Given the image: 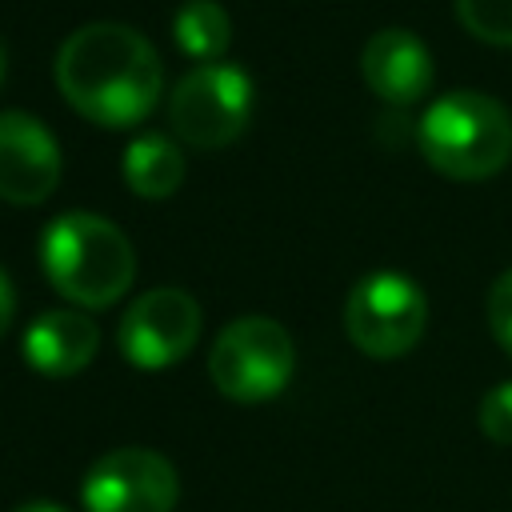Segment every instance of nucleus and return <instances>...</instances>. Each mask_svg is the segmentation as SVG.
I'll return each mask as SVG.
<instances>
[{"label":"nucleus","instance_id":"1","mask_svg":"<svg viewBox=\"0 0 512 512\" xmlns=\"http://www.w3.org/2000/svg\"><path fill=\"white\" fill-rule=\"evenodd\" d=\"M56 84L60 96L92 124L132 128L156 108L164 64L136 28L96 20L60 44Z\"/></svg>","mask_w":512,"mask_h":512},{"label":"nucleus","instance_id":"2","mask_svg":"<svg viewBox=\"0 0 512 512\" xmlns=\"http://www.w3.org/2000/svg\"><path fill=\"white\" fill-rule=\"evenodd\" d=\"M40 268L68 304L108 308L132 288L136 252L112 220L96 212H64L40 232Z\"/></svg>","mask_w":512,"mask_h":512},{"label":"nucleus","instance_id":"3","mask_svg":"<svg viewBox=\"0 0 512 512\" xmlns=\"http://www.w3.org/2000/svg\"><path fill=\"white\" fill-rule=\"evenodd\" d=\"M416 140L448 180H488L512 160V116L484 92H444L420 116Z\"/></svg>","mask_w":512,"mask_h":512},{"label":"nucleus","instance_id":"4","mask_svg":"<svg viewBox=\"0 0 512 512\" xmlns=\"http://www.w3.org/2000/svg\"><path fill=\"white\" fill-rule=\"evenodd\" d=\"M296 368V344L272 316H240L212 340L208 376L220 396L236 404H264L280 396Z\"/></svg>","mask_w":512,"mask_h":512},{"label":"nucleus","instance_id":"5","mask_svg":"<svg viewBox=\"0 0 512 512\" xmlns=\"http://www.w3.org/2000/svg\"><path fill=\"white\" fill-rule=\"evenodd\" d=\"M424 324H428L424 288L396 268H376L360 276L348 292L344 328L364 356L376 360L404 356L424 336Z\"/></svg>","mask_w":512,"mask_h":512},{"label":"nucleus","instance_id":"6","mask_svg":"<svg viewBox=\"0 0 512 512\" xmlns=\"http://www.w3.org/2000/svg\"><path fill=\"white\" fill-rule=\"evenodd\" d=\"M252 116V80L236 64H200L176 80L168 96V120L192 148L232 144Z\"/></svg>","mask_w":512,"mask_h":512},{"label":"nucleus","instance_id":"7","mask_svg":"<svg viewBox=\"0 0 512 512\" xmlns=\"http://www.w3.org/2000/svg\"><path fill=\"white\" fill-rule=\"evenodd\" d=\"M180 496L176 468L152 448L104 452L80 484L84 512H172Z\"/></svg>","mask_w":512,"mask_h":512},{"label":"nucleus","instance_id":"8","mask_svg":"<svg viewBox=\"0 0 512 512\" xmlns=\"http://www.w3.org/2000/svg\"><path fill=\"white\" fill-rule=\"evenodd\" d=\"M200 304L184 288H152L136 296L120 320V352L144 372L184 360L200 336Z\"/></svg>","mask_w":512,"mask_h":512},{"label":"nucleus","instance_id":"9","mask_svg":"<svg viewBox=\"0 0 512 512\" xmlns=\"http://www.w3.org/2000/svg\"><path fill=\"white\" fill-rule=\"evenodd\" d=\"M60 184V148L56 136L20 108L0 112V200L40 204Z\"/></svg>","mask_w":512,"mask_h":512},{"label":"nucleus","instance_id":"10","mask_svg":"<svg viewBox=\"0 0 512 512\" xmlns=\"http://www.w3.org/2000/svg\"><path fill=\"white\" fill-rule=\"evenodd\" d=\"M360 76L384 104H416L436 76L428 44L408 28H380L360 52Z\"/></svg>","mask_w":512,"mask_h":512},{"label":"nucleus","instance_id":"11","mask_svg":"<svg viewBox=\"0 0 512 512\" xmlns=\"http://www.w3.org/2000/svg\"><path fill=\"white\" fill-rule=\"evenodd\" d=\"M100 328L80 308H48L24 328V360L40 376H76L92 364Z\"/></svg>","mask_w":512,"mask_h":512},{"label":"nucleus","instance_id":"12","mask_svg":"<svg viewBox=\"0 0 512 512\" xmlns=\"http://www.w3.org/2000/svg\"><path fill=\"white\" fill-rule=\"evenodd\" d=\"M120 172L128 180V188L144 200H164L180 188L184 180V156L180 148L164 136V132H144L124 148Z\"/></svg>","mask_w":512,"mask_h":512},{"label":"nucleus","instance_id":"13","mask_svg":"<svg viewBox=\"0 0 512 512\" xmlns=\"http://www.w3.org/2000/svg\"><path fill=\"white\" fill-rule=\"evenodd\" d=\"M172 40L188 56L212 64L232 44V20H228L224 4H216V0H188L172 16Z\"/></svg>","mask_w":512,"mask_h":512},{"label":"nucleus","instance_id":"14","mask_svg":"<svg viewBox=\"0 0 512 512\" xmlns=\"http://www.w3.org/2000/svg\"><path fill=\"white\" fill-rule=\"evenodd\" d=\"M456 20L476 40L512 48V0H456Z\"/></svg>","mask_w":512,"mask_h":512},{"label":"nucleus","instance_id":"15","mask_svg":"<svg viewBox=\"0 0 512 512\" xmlns=\"http://www.w3.org/2000/svg\"><path fill=\"white\" fill-rule=\"evenodd\" d=\"M480 428L496 444H512V380L496 384L480 400Z\"/></svg>","mask_w":512,"mask_h":512},{"label":"nucleus","instance_id":"16","mask_svg":"<svg viewBox=\"0 0 512 512\" xmlns=\"http://www.w3.org/2000/svg\"><path fill=\"white\" fill-rule=\"evenodd\" d=\"M488 328H492L496 344L512 356V268L500 272L488 292Z\"/></svg>","mask_w":512,"mask_h":512},{"label":"nucleus","instance_id":"17","mask_svg":"<svg viewBox=\"0 0 512 512\" xmlns=\"http://www.w3.org/2000/svg\"><path fill=\"white\" fill-rule=\"evenodd\" d=\"M12 316H16V292H12V280H8L4 268H0V336L8 332Z\"/></svg>","mask_w":512,"mask_h":512},{"label":"nucleus","instance_id":"18","mask_svg":"<svg viewBox=\"0 0 512 512\" xmlns=\"http://www.w3.org/2000/svg\"><path fill=\"white\" fill-rule=\"evenodd\" d=\"M12 512H68V508H60V504H52V500H24V504H16Z\"/></svg>","mask_w":512,"mask_h":512},{"label":"nucleus","instance_id":"19","mask_svg":"<svg viewBox=\"0 0 512 512\" xmlns=\"http://www.w3.org/2000/svg\"><path fill=\"white\" fill-rule=\"evenodd\" d=\"M4 76H8V48H4V40H0V84H4Z\"/></svg>","mask_w":512,"mask_h":512}]
</instances>
